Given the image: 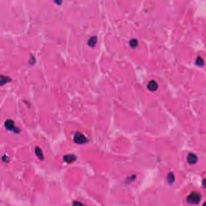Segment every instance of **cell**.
<instances>
[{
    "mask_svg": "<svg viewBox=\"0 0 206 206\" xmlns=\"http://www.w3.org/2000/svg\"><path fill=\"white\" fill-rule=\"evenodd\" d=\"M201 196L200 193L196 192H193L192 193H190V195L187 197V201L189 202V204H198L200 201H201Z\"/></svg>",
    "mask_w": 206,
    "mask_h": 206,
    "instance_id": "obj_1",
    "label": "cell"
},
{
    "mask_svg": "<svg viewBox=\"0 0 206 206\" xmlns=\"http://www.w3.org/2000/svg\"><path fill=\"white\" fill-rule=\"evenodd\" d=\"M73 140L76 143H78V144H83L85 143L88 142L87 138L83 134H81V132L76 133V134L74 135V137H73Z\"/></svg>",
    "mask_w": 206,
    "mask_h": 206,
    "instance_id": "obj_2",
    "label": "cell"
},
{
    "mask_svg": "<svg viewBox=\"0 0 206 206\" xmlns=\"http://www.w3.org/2000/svg\"><path fill=\"white\" fill-rule=\"evenodd\" d=\"M5 127L9 130H14V131H16V132L20 131L19 130H17L16 127H15L14 122L12 120H11V119H8V120H7L5 122Z\"/></svg>",
    "mask_w": 206,
    "mask_h": 206,
    "instance_id": "obj_3",
    "label": "cell"
},
{
    "mask_svg": "<svg viewBox=\"0 0 206 206\" xmlns=\"http://www.w3.org/2000/svg\"><path fill=\"white\" fill-rule=\"evenodd\" d=\"M187 160L190 164H194V163H196L197 161V156L195 154L190 153V154H189V155H188Z\"/></svg>",
    "mask_w": 206,
    "mask_h": 206,
    "instance_id": "obj_4",
    "label": "cell"
},
{
    "mask_svg": "<svg viewBox=\"0 0 206 206\" xmlns=\"http://www.w3.org/2000/svg\"><path fill=\"white\" fill-rule=\"evenodd\" d=\"M147 88L150 91H155V90L158 89V84L155 81H151L147 85Z\"/></svg>",
    "mask_w": 206,
    "mask_h": 206,
    "instance_id": "obj_5",
    "label": "cell"
},
{
    "mask_svg": "<svg viewBox=\"0 0 206 206\" xmlns=\"http://www.w3.org/2000/svg\"><path fill=\"white\" fill-rule=\"evenodd\" d=\"M76 156L74 155H66L64 157V160L66 162V163H72L76 160Z\"/></svg>",
    "mask_w": 206,
    "mask_h": 206,
    "instance_id": "obj_6",
    "label": "cell"
},
{
    "mask_svg": "<svg viewBox=\"0 0 206 206\" xmlns=\"http://www.w3.org/2000/svg\"><path fill=\"white\" fill-rule=\"evenodd\" d=\"M97 42H98L97 36H92V37H90L89 40H88V45L89 47H94L97 44Z\"/></svg>",
    "mask_w": 206,
    "mask_h": 206,
    "instance_id": "obj_7",
    "label": "cell"
},
{
    "mask_svg": "<svg viewBox=\"0 0 206 206\" xmlns=\"http://www.w3.org/2000/svg\"><path fill=\"white\" fill-rule=\"evenodd\" d=\"M35 154H36V155H37L38 158L41 160H44V155H43V152H42V151L40 150V148L35 147Z\"/></svg>",
    "mask_w": 206,
    "mask_h": 206,
    "instance_id": "obj_8",
    "label": "cell"
},
{
    "mask_svg": "<svg viewBox=\"0 0 206 206\" xmlns=\"http://www.w3.org/2000/svg\"><path fill=\"white\" fill-rule=\"evenodd\" d=\"M167 180H168V182L170 183V184H172L174 181H175V176H174V175L172 173H169L168 175H167Z\"/></svg>",
    "mask_w": 206,
    "mask_h": 206,
    "instance_id": "obj_9",
    "label": "cell"
},
{
    "mask_svg": "<svg viewBox=\"0 0 206 206\" xmlns=\"http://www.w3.org/2000/svg\"><path fill=\"white\" fill-rule=\"evenodd\" d=\"M130 45L131 48H135L138 46V41L135 39H133L130 41Z\"/></svg>",
    "mask_w": 206,
    "mask_h": 206,
    "instance_id": "obj_10",
    "label": "cell"
},
{
    "mask_svg": "<svg viewBox=\"0 0 206 206\" xmlns=\"http://www.w3.org/2000/svg\"><path fill=\"white\" fill-rule=\"evenodd\" d=\"M196 64H197V65H201V66H203L204 65V60H203V59L201 58V57H198L197 59H196Z\"/></svg>",
    "mask_w": 206,
    "mask_h": 206,
    "instance_id": "obj_11",
    "label": "cell"
},
{
    "mask_svg": "<svg viewBox=\"0 0 206 206\" xmlns=\"http://www.w3.org/2000/svg\"><path fill=\"white\" fill-rule=\"evenodd\" d=\"M73 204H81V205H82L83 204H82V203H80V202H74Z\"/></svg>",
    "mask_w": 206,
    "mask_h": 206,
    "instance_id": "obj_12",
    "label": "cell"
}]
</instances>
